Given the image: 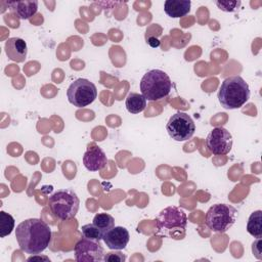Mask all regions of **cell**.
<instances>
[{"label": "cell", "mask_w": 262, "mask_h": 262, "mask_svg": "<svg viewBox=\"0 0 262 262\" xmlns=\"http://www.w3.org/2000/svg\"><path fill=\"white\" fill-rule=\"evenodd\" d=\"M13 229H14V218L10 214L4 211H1L0 212V236L5 237L9 235Z\"/></svg>", "instance_id": "d6986e66"}, {"label": "cell", "mask_w": 262, "mask_h": 262, "mask_svg": "<svg viewBox=\"0 0 262 262\" xmlns=\"http://www.w3.org/2000/svg\"><path fill=\"white\" fill-rule=\"evenodd\" d=\"M206 145L213 155H226L232 147V135L224 127H215L208 134Z\"/></svg>", "instance_id": "30bf717a"}, {"label": "cell", "mask_w": 262, "mask_h": 262, "mask_svg": "<svg viewBox=\"0 0 262 262\" xmlns=\"http://www.w3.org/2000/svg\"><path fill=\"white\" fill-rule=\"evenodd\" d=\"M247 231L256 238L262 237V211L257 210L254 211L247 223Z\"/></svg>", "instance_id": "e0dca14e"}, {"label": "cell", "mask_w": 262, "mask_h": 262, "mask_svg": "<svg viewBox=\"0 0 262 262\" xmlns=\"http://www.w3.org/2000/svg\"><path fill=\"white\" fill-rule=\"evenodd\" d=\"M261 238H257L253 245H252V251H253V254L256 258L258 259H262V255H261Z\"/></svg>", "instance_id": "603a6c76"}, {"label": "cell", "mask_w": 262, "mask_h": 262, "mask_svg": "<svg viewBox=\"0 0 262 262\" xmlns=\"http://www.w3.org/2000/svg\"><path fill=\"white\" fill-rule=\"evenodd\" d=\"M74 252L78 262H99L104 256V250L99 242L84 236L76 243Z\"/></svg>", "instance_id": "9c48e42d"}, {"label": "cell", "mask_w": 262, "mask_h": 262, "mask_svg": "<svg viewBox=\"0 0 262 262\" xmlns=\"http://www.w3.org/2000/svg\"><path fill=\"white\" fill-rule=\"evenodd\" d=\"M147 44L150 46V47H152V48H157V47H159L160 46V44H161V42H160V40L158 39V38H156V37H148L147 38Z\"/></svg>", "instance_id": "cb8c5ba5"}, {"label": "cell", "mask_w": 262, "mask_h": 262, "mask_svg": "<svg viewBox=\"0 0 262 262\" xmlns=\"http://www.w3.org/2000/svg\"><path fill=\"white\" fill-rule=\"evenodd\" d=\"M68 100L77 107H85L91 104L97 97L96 86L87 79L79 78L71 83L67 90Z\"/></svg>", "instance_id": "52a82bcc"}, {"label": "cell", "mask_w": 262, "mask_h": 262, "mask_svg": "<svg viewBox=\"0 0 262 262\" xmlns=\"http://www.w3.org/2000/svg\"><path fill=\"white\" fill-rule=\"evenodd\" d=\"M129 231L123 226H114L103 236V242L111 250L120 251L126 248L129 243Z\"/></svg>", "instance_id": "7c38bea8"}, {"label": "cell", "mask_w": 262, "mask_h": 262, "mask_svg": "<svg viewBox=\"0 0 262 262\" xmlns=\"http://www.w3.org/2000/svg\"><path fill=\"white\" fill-rule=\"evenodd\" d=\"M249 98L250 87L241 76H231L223 80L218 91V100L224 108H239Z\"/></svg>", "instance_id": "7a4b0ae2"}, {"label": "cell", "mask_w": 262, "mask_h": 262, "mask_svg": "<svg viewBox=\"0 0 262 262\" xmlns=\"http://www.w3.org/2000/svg\"><path fill=\"white\" fill-rule=\"evenodd\" d=\"M237 211L227 204H215L206 213L207 226L218 233L226 232L235 222Z\"/></svg>", "instance_id": "8992f818"}, {"label": "cell", "mask_w": 262, "mask_h": 262, "mask_svg": "<svg viewBox=\"0 0 262 262\" xmlns=\"http://www.w3.org/2000/svg\"><path fill=\"white\" fill-rule=\"evenodd\" d=\"M92 223L104 234L115 226V219L107 213H98L94 216Z\"/></svg>", "instance_id": "ac0fdd59"}, {"label": "cell", "mask_w": 262, "mask_h": 262, "mask_svg": "<svg viewBox=\"0 0 262 262\" xmlns=\"http://www.w3.org/2000/svg\"><path fill=\"white\" fill-rule=\"evenodd\" d=\"M191 2L189 0H166L164 3L165 13L173 18H179L190 11Z\"/></svg>", "instance_id": "9a60e30c"}, {"label": "cell", "mask_w": 262, "mask_h": 262, "mask_svg": "<svg viewBox=\"0 0 262 262\" xmlns=\"http://www.w3.org/2000/svg\"><path fill=\"white\" fill-rule=\"evenodd\" d=\"M6 4L10 11L19 19H29L38 10V1L36 0L9 1Z\"/></svg>", "instance_id": "5bb4252c"}, {"label": "cell", "mask_w": 262, "mask_h": 262, "mask_svg": "<svg viewBox=\"0 0 262 262\" xmlns=\"http://www.w3.org/2000/svg\"><path fill=\"white\" fill-rule=\"evenodd\" d=\"M215 4L222 11L233 12L239 8L242 2L239 0H237V1L236 0H221V1H216Z\"/></svg>", "instance_id": "44dd1931"}, {"label": "cell", "mask_w": 262, "mask_h": 262, "mask_svg": "<svg viewBox=\"0 0 262 262\" xmlns=\"http://www.w3.org/2000/svg\"><path fill=\"white\" fill-rule=\"evenodd\" d=\"M169 136L175 141H186L192 137L195 125L189 115L184 112H177L172 115L166 124Z\"/></svg>", "instance_id": "ba28073f"}, {"label": "cell", "mask_w": 262, "mask_h": 262, "mask_svg": "<svg viewBox=\"0 0 262 262\" xmlns=\"http://www.w3.org/2000/svg\"><path fill=\"white\" fill-rule=\"evenodd\" d=\"M126 260V256L122 254L121 252H110L104 254L103 261H110V262H124Z\"/></svg>", "instance_id": "7402d4cb"}, {"label": "cell", "mask_w": 262, "mask_h": 262, "mask_svg": "<svg viewBox=\"0 0 262 262\" xmlns=\"http://www.w3.org/2000/svg\"><path fill=\"white\" fill-rule=\"evenodd\" d=\"M126 108L131 114H139L146 107V99L142 94L129 92L125 100Z\"/></svg>", "instance_id": "2e32d148"}, {"label": "cell", "mask_w": 262, "mask_h": 262, "mask_svg": "<svg viewBox=\"0 0 262 262\" xmlns=\"http://www.w3.org/2000/svg\"><path fill=\"white\" fill-rule=\"evenodd\" d=\"M48 206L55 218L66 221L76 216L79 210L80 200L74 190L63 188L55 191L49 198Z\"/></svg>", "instance_id": "5b68a950"}, {"label": "cell", "mask_w": 262, "mask_h": 262, "mask_svg": "<svg viewBox=\"0 0 262 262\" xmlns=\"http://www.w3.org/2000/svg\"><path fill=\"white\" fill-rule=\"evenodd\" d=\"M7 57L15 62H24L27 58L28 46L24 39L18 37L8 38L4 45Z\"/></svg>", "instance_id": "4fadbf2b"}, {"label": "cell", "mask_w": 262, "mask_h": 262, "mask_svg": "<svg viewBox=\"0 0 262 262\" xmlns=\"http://www.w3.org/2000/svg\"><path fill=\"white\" fill-rule=\"evenodd\" d=\"M107 164L105 152L97 145H88L83 156L84 167L91 172L102 170Z\"/></svg>", "instance_id": "8fae6325"}, {"label": "cell", "mask_w": 262, "mask_h": 262, "mask_svg": "<svg viewBox=\"0 0 262 262\" xmlns=\"http://www.w3.org/2000/svg\"><path fill=\"white\" fill-rule=\"evenodd\" d=\"M171 90L172 81L168 74L162 70H150L140 80V91L146 100H161L168 96Z\"/></svg>", "instance_id": "277c9868"}, {"label": "cell", "mask_w": 262, "mask_h": 262, "mask_svg": "<svg viewBox=\"0 0 262 262\" xmlns=\"http://www.w3.org/2000/svg\"><path fill=\"white\" fill-rule=\"evenodd\" d=\"M186 225V213L183 209L175 206L163 209L156 219L158 233L174 239L183 238L185 235Z\"/></svg>", "instance_id": "3957f363"}, {"label": "cell", "mask_w": 262, "mask_h": 262, "mask_svg": "<svg viewBox=\"0 0 262 262\" xmlns=\"http://www.w3.org/2000/svg\"><path fill=\"white\" fill-rule=\"evenodd\" d=\"M81 232L84 237L94 239L97 242H100L101 239H103V236H104V233L101 230H99L93 223L83 225L81 227Z\"/></svg>", "instance_id": "ffe728a7"}, {"label": "cell", "mask_w": 262, "mask_h": 262, "mask_svg": "<svg viewBox=\"0 0 262 262\" xmlns=\"http://www.w3.org/2000/svg\"><path fill=\"white\" fill-rule=\"evenodd\" d=\"M39 254H36V256H32V257H30V258H28V261H34V260H42V259H44V260H46V261H49V258L48 257H46V256H38Z\"/></svg>", "instance_id": "d4e9b609"}, {"label": "cell", "mask_w": 262, "mask_h": 262, "mask_svg": "<svg viewBox=\"0 0 262 262\" xmlns=\"http://www.w3.org/2000/svg\"><path fill=\"white\" fill-rule=\"evenodd\" d=\"M15 237L21 251L36 255L42 253L51 242L49 226L38 218L21 221L15 229Z\"/></svg>", "instance_id": "6da1fadb"}]
</instances>
